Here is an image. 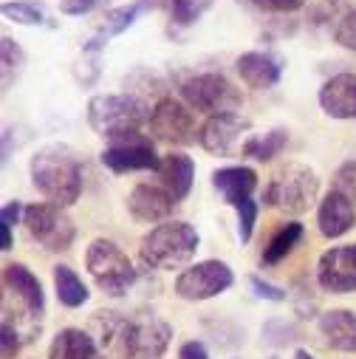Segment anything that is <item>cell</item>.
Masks as SVG:
<instances>
[{
  "label": "cell",
  "mask_w": 356,
  "mask_h": 359,
  "mask_svg": "<svg viewBox=\"0 0 356 359\" xmlns=\"http://www.w3.org/2000/svg\"><path fill=\"white\" fill-rule=\"evenodd\" d=\"M150 130L164 144H193L196 142V116L187 102L161 97L150 111Z\"/></svg>",
  "instance_id": "obj_11"
},
{
  "label": "cell",
  "mask_w": 356,
  "mask_h": 359,
  "mask_svg": "<svg viewBox=\"0 0 356 359\" xmlns=\"http://www.w3.org/2000/svg\"><path fill=\"white\" fill-rule=\"evenodd\" d=\"M172 325L156 314H136L128 317L119 353L125 359H161L170 348Z\"/></svg>",
  "instance_id": "obj_7"
},
{
  "label": "cell",
  "mask_w": 356,
  "mask_h": 359,
  "mask_svg": "<svg viewBox=\"0 0 356 359\" xmlns=\"http://www.w3.org/2000/svg\"><path fill=\"white\" fill-rule=\"evenodd\" d=\"M317 283L322 292L331 294L356 292V243H345L322 252L317 263Z\"/></svg>",
  "instance_id": "obj_12"
},
{
  "label": "cell",
  "mask_w": 356,
  "mask_h": 359,
  "mask_svg": "<svg viewBox=\"0 0 356 359\" xmlns=\"http://www.w3.org/2000/svg\"><path fill=\"white\" fill-rule=\"evenodd\" d=\"M175 201L164 187H153V184H136L128 196V210L136 221L142 224H158L172 212Z\"/></svg>",
  "instance_id": "obj_19"
},
{
  "label": "cell",
  "mask_w": 356,
  "mask_h": 359,
  "mask_svg": "<svg viewBox=\"0 0 356 359\" xmlns=\"http://www.w3.org/2000/svg\"><path fill=\"white\" fill-rule=\"evenodd\" d=\"M331 190L342 193L348 201L356 204V161H353V158H350V161H342V164L336 167V172H334V187H331Z\"/></svg>",
  "instance_id": "obj_30"
},
{
  "label": "cell",
  "mask_w": 356,
  "mask_h": 359,
  "mask_svg": "<svg viewBox=\"0 0 356 359\" xmlns=\"http://www.w3.org/2000/svg\"><path fill=\"white\" fill-rule=\"evenodd\" d=\"M320 334L325 345L342 353H356V311L350 309H331L320 317Z\"/></svg>",
  "instance_id": "obj_22"
},
{
  "label": "cell",
  "mask_w": 356,
  "mask_h": 359,
  "mask_svg": "<svg viewBox=\"0 0 356 359\" xmlns=\"http://www.w3.org/2000/svg\"><path fill=\"white\" fill-rule=\"evenodd\" d=\"M153 9H156V0H133V4H128V6H119V9L108 12L105 20H102V26L97 29V34L88 40L85 51L88 54H91V51H102L114 37H119L122 32H128L142 15H147Z\"/></svg>",
  "instance_id": "obj_17"
},
{
  "label": "cell",
  "mask_w": 356,
  "mask_h": 359,
  "mask_svg": "<svg viewBox=\"0 0 356 359\" xmlns=\"http://www.w3.org/2000/svg\"><path fill=\"white\" fill-rule=\"evenodd\" d=\"M320 193V178L306 164H286L263 193V204L286 215H303L314 207Z\"/></svg>",
  "instance_id": "obj_4"
},
{
  "label": "cell",
  "mask_w": 356,
  "mask_h": 359,
  "mask_svg": "<svg viewBox=\"0 0 356 359\" xmlns=\"http://www.w3.org/2000/svg\"><path fill=\"white\" fill-rule=\"evenodd\" d=\"M85 269L91 272L94 283L108 297H125L128 289L136 283V269H133L128 252L119 249L108 238L91 241V246L85 252Z\"/></svg>",
  "instance_id": "obj_5"
},
{
  "label": "cell",
  "mask_w": 356,
  "mask_h": 359,
  "mask_svg": "<svg viewBox=\"0 0 356 359\" xmlns=\"http://www.w3.org/2000/svg\"><path fill=\"white\" fill-rule=\"evenodd\" d=\"M48 359H100V345L82 328H62L51 342Z\"/></svg>",
  "instance_id": "obj_23"
},
{
  "label": "cell",
  "mask_w": 356,
  "mask_h": 359,
  "mask_svg": "<svg viewBox=\"0 0 356 359\" xmlns=\"http://www.w3.org/2000/svg\"><path fill=\"white\" fill-rule=\"evenodd\" d=\"M356 224V212H353V201H348L342 193L331 190L317 210V226L322 238H342L345 232H350Z\"/></svg>",
  "instance_id": "obj_20"
},
{
  "label": "cell",
  "mask_w": 356,
  "mask_h": 359,
  "mask_svg": "<svg viewBox=\"0 0 356 359\" xmlns=\"http://www.w3.org/2000/svg\"><path fill=\"white\" fill-rule=\"evenodd\" d=\"M294 359H314V356H311L308 351H297V353H294Z\"/></svg>",
  "instance_id": "obj_39"
},
{
  "label": "cell",
  "mask_w": 356,
  "mask_h": 359,
  "mask_svg": "<svg viewBox=\"0 0 356 359\" xmlns=\"http://www.w3.org/2000/svg\"><path fill=\"white\" fill-rule=\"evenodd\" d=\"M54 289H57V300L65 309H79V306L88 303V297H91L88 294V286L82 283V278L65 263L54 266Z\"/></svg>",
  "instance_id": "obj_25"
},
{
  "label": "cell",
  "mask_w": 356,
  "mask_h": 359,
  "mask_svg": "<svg viewBox=\"0 0 356 359\" xmlns=\"http://www.w3.org/2000/svg\"><path fill=\"white\" fill-rule=\"evenodd\" d=\"M235 283V275L229 263L224 260H201L196 266H187L182 275L175 278V294L190 303H201L210 297L224 294Z\"/></svg>",
  "instance_id": "obj_8"
},
{
  "label": "cell",
  "mask_w": 356,
  "mask_h": 359,
  "mask_svg": "<svg viewBox=\"0 0 356 359\" xmlns=\"http://www.w3.org/2000/svg\"><path fill=\"white\" fill-rule=\"evenodd\" d=\"M249 283H252L254 294H257V297H263V300L283 303V300L289 297V294H286V289H280V286H275V283H266L260 275H252V278H249Z\"/></svg>",
  "instance_id": "obj_34"
},
{
  "label": "cell",
  "mask_w": 356,
  "mask_h": 359,
  "mask_svg": "<svg viewBox=\"0 0 356 359\" xmlns=\"http://www.w3.org/2000/svg\"><path fill=\"white\" fill-rule=\"evenodd\" d=\"M0 65H4V91H9L26 68V51L9 34L0 37Z\"/></svg>",
  "instance_id": "obj_27"
},
{
  "label": "cell",
  "mask_w": 356,
  "mask_h": 359,
  "mask_svg": "<svg viewBox=\"0 0 356 359\" xmlns=\"http://www.w3.org/2000/svg\"><path fill=\"white\" fill-rule=\"evenodd\" d=\"M334 40H336L342 48L356 51V6L348 9V12L336 20V26H334Z\"/></svg>",
  "instance_id": "obj_31"
},
{
  "label": "cell",
  "mask_w": 356,
  "mask_h": 359,
  "mask_svg": "<svg viewBox=\"0 0 356 359\" xmlns=\"http://www.w3.org/2000/svg\"><path fill=\"white\" fill-rule=\"evenodd\" d=\"M32 184L34 190L57 207H71L82 196V161L68 144H46L32 161Z\"/></svg>",
  "instance_id": "obj_1"
},
{
  "label": "cell",
  "mask_w": 356,
  "mask_h": 359,
  "mask_svg": "<svg viewBox=\"0 0 356 359\" xmlns=\"http://www.w3.org/2000/svg\"><path fill=\"white\" fill-rule=\"evenodd\" d=\"M235 71L252 91H269L283 76V62L269 51H246L235 60Z\"/></svg>",
  "instance_id": "obj_15"
},
{
  "label": "cell",
  "mask_w": 356,
  "mask_h": 359,
  "mask_svg": "<svg viewBox=\"0 0 356 359\" xmlns=\"http://www.w3.org/2000/svg\"><path fill=\"white\" fill-rule=\"evenodd\" d=\"M215 0H167L170 20L175 26H193L204 18V12L212 9Z\"/></svg>",
  "instance_id": "obj_29"
},
{
  "label": "cell",
  "mask_w": 356,
  "mask_h": 359,
  "mask_svg": "<svg viewBox=\"0 0 356 359\" xmlns=\"http://www.w3.org/2000/svg\"><path fill=\"white\" fill-rule=\"evenodd\" d=\"M158 178H161V187L172 196L175 204L184 201L193 190V182H196V161L184 153H170L161 158Z\"/></svg>",
  "instance_id": "obj_21"
},
{
  "label": "cell",
  "mask_w": 356,
  "mask_h": 359,
  "mask_svg": "<svg viewBox=\"0 0 356 359\" xmlns=\"http://www.w3.org/2000/svg\"><path fill=\"white\" fill-rule=\"evenodd\" d=\"M100 161L111 170V172H139V170H153L158 172L161 158L153 150V142L144 139L139 130L125 133L119 139H111V144L100 153Z\"/></svg>",
  "instance_id": "obj_10"
},
{
  "label": "cell",
  "mask_w": 356,
  "mask_h": 359,
  "mask_svg": "<svg viewBox=\"0 0 356 359\" xmlns=\"http://www.w3.org/2000/svg\"><path fill=\"white\" fill-rule=\"evenodd\" d=\"M198 246H201V235L196 232V226L184 221H164L142 238L139 257L150 269L172 272V269H187Z\"/></svg>",
  "instance_id": "obj_2"
},
{
  "label": "cell",
  "mask_w": 356,
  "mask_h": 359,
  "mask_svg": "<svg viewBox=\"0 0 356 359\" xmlns=\"http://www.w3.org/2000/svg\"><path fill=\"white\" fill-rule=\"evenodd\" d=\"M212 187L218 190V196L229 204V207H243L252 198V193L257 190V172L252 167H224L212 172Z\"/></svg>",
  "instance_id": "obj_18"
},
{
  "label": "cell",
  "mask_w": 356,
  "mask_h": 359,
  "mask_svg": "<svg viewBox=\"0 0 356 359\" xmlns=\"http://www.w3.org/2000/svg\"><path fill=\"white\" fill-rule=\"evenodd\" d=\"M252 4L263 12H297L306 0H252Z\"/></svg>",
  "instance_id": "obj_36"
},
{
  "label": "cell",
  "mask_w": 356,
  "mask_h": 359,
  "mask_svg": "<svg viewBox=\"0 0 356 359\" xmlns=\"http://www.w3.org/2000/svg\"><path fill=\"white\" fill-rule=\"evenodd\" d=\"M249 128H252L249 119L240 114L210 116L198 130V142L212 156H235L238 147L243 150V142L249 139Z\"/></svg>",
  "instance_id": "obj_13"
},
{
  "label": "cell",
  "mask_w": 356,
  "mask_h": 359,
  "mask_svg": "<svg viewBox=\"0 0 356 359\" xmlns=\"http://www.w3.org/2000/svg\"><path fill=\"white\" fill-rule=\"evenodd\" d=\"M23 224H26L29 235L48 252H65V249H71V243L76 238L74 221L57 204H32V207H26Z\"/></svg>",
  "instance_id": "obj_9"
},
{
  "label": "cell",
  "mask_w": 356,
  "mask_h": 359,
  "mask_svg": "<svg viewBox=\"0 0 356 359\" xmlns=\"http://www.w3.org/2000/svg\"><path fill=\"white\" fill-rule=\"evenodd\" d=\"M6 20L20 23V26H40L46 20V6L40 0H12V4L0 6Z\"/></svg>",
  "instance_id": "obj_28"
},
{
  "label": "cell",
  "mask_w": 356,
  "mask_h": 359,
  "mask_svg": "<svg viewBox=\"0 0 356 359\" xmlns=\"http://www.w3.org/2000/svg\"><path fill=\"white\" fill-rule=\"evenodd\" d=\"M26 212V207L20 204V201H9V204H4V212H0V224H6V226H15L18 224V218Z\"/></svg>",
  "instance_id": "obj_38"
},
{
  "label": "cell",
  "mask_w": 356,
  "mask_h": 359,
  "mask_svg": "<svg viewBox=\"0 0 356 359\" xmlns=\"http://www.w3.org/2000/svg\"><path fill=\"white\" fill-rule=\"evenodd\" d=\"M182 100L207 116H221V114H235L243 105V94L224 76V74H196L178 85Z\"/></svg>",
  "instance_id": "obj_6"
},
{
  "label": "cell",
  "mask_w": 356,
  "mask_h": 359,
  "mask_svg": "<svg viewBox=\"0 0 356 359\" xmlns=\"http://www.w3.org/2000/svg\"><path fill=\"white\" fill-rule=\"evenodd\" d=\"M18 328L12 323L4 320V328H0V342H4V359H15L20 351V339H18Z\"/></svg>",
  "instance_id": "obj_35"
},
{
  "label": "cell",
  "mask_w": 356,
  "mask_h": 359,
  "mask_svg": "<svg viewBox=\"0 0 356 359\" xmlns=\"http://www.w3.org/2000/svg\"><path fill=\"white\" fill-rule=\"evenodd\" d=\"M286 142H289V130L286 128H272L269 133H263V136H249L243 142L240 153L254 158V161H272L275 156H280Z\"/></svg>",
  "instance_id": "obj_26"
},
{
  "label": "cell",
  "mask_w": 356,
  "mask_h": 359,
  "mask_svg": "<svg viewBox=\"0 0 356 359\" xmlns=\"http://www.w3.org/2000/svg\"><path fill=\"white\" fill-rule=\"evenodd\" d=\"M4 286H6V294H12L32 320H40L43 317V309H46V297H43V283L37 280V275L32 272L29 266L23 263H9L4 269Z\"/></svg>",
  "instance_id": "obj_14"
},
{
  "label": "cell",
  "mask_w": 356,
  "mask_h": 359,
  "mask_svg": "<svg viewBox=\"0 0 356 359\" xmlns=\"http://www.w3.org/2000/svg\"><path fill=\"white\" fill-rule=\"evenodd\" d=\"M303 235H306V229H303V224H297V221H289V224H283L272 238H269V243H266V249H263V266L266 269H272V266H278V263H283L297 246H300V241H303Z\"/></svg>",
  "instance_id": "obj_24"
},
{
  "label": "cell",
  "mask_w": 356,
  "mask_h": 359,
  "mask_svg": "<svg viewBox=\"0 0 356 359\" xmlns=\"http://www.w3.org/2000/svg\"><path fill=\"white\" fill-rule=\"evenodd\" d=\"M235 212H238V235H240V243H249L252 241V232H254V224H257L260 207H257V201H249V204L238 207Z\"/></svg>",
  "instance_id": "obj_32"
},
{
  "label": "cell",
  "mask_w": 356,
  "mask_h": 359,
  "mask_svg": "<svg viewBox=\"0 0 356 359\" xmlns=\"http://www.w3.org/2000/svg\"><path fill=\"white\" fill-rule=\"evenodd\" d=\"M320 108L331 119H356V74L342 71L320 88Z\"/></svg>",
  "instance_id": "obj_16"
},
{
  "label": "cell",
  "mask_w": 356,
  "mask_h": 359,
  "mask_svg": "<svg viewBox=\"0 0 356 359\" xmlns=\"http://www.w3.org/2000/svg\"><path fill=\"white\" fill-rule=\"evenodd\" d=\"M178 359H210V353H207L204 342L190 339V342H184L182 348H178Z\"/></svg>",
  "instance_id": "obj_37"
},
{
  "label": "cell",
  "mask_w": 356,
  "mask_h": 359,
  "mask_svg": "<svg viewBox=\"0 0 356 359\" xmlns=\"http://www.w3.org/2000/svg\"><path fill=\"white\" fill-rule=\"evenodd\" d=\"M108 0H60V12L68 18H82V15H91L94 9L105 6Z\"/></svg>",
  "instance_id": "obj_33"
},
{
  "label": "cell",
  "mask_w": 356,
  "mask_h": 359,
  "mask_svg": "<svg viewBox=\"0 0 356 359\" xmlns=\"http://www.w3.org/2000/svg\"><path fill=\"white\" fill-rule=\"evenodd\" d=\"M150 122L147 105L133 94H100L88 102V125L105 139H119Z\"/></svg>",
  "instance_id": "obj_3"
}]
</instances>
